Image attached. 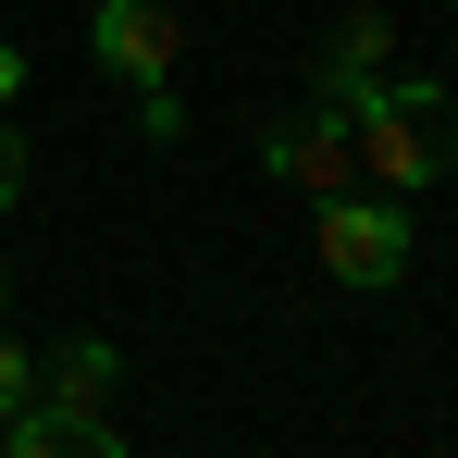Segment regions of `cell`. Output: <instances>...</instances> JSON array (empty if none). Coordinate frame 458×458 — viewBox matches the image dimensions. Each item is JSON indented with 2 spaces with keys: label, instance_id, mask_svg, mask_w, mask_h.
Listing matches in <instances>:
<instances>
[{
  "label": "cell",
  "instance_id": "obj_5",
  "mask_svg": "<svg viewBox=\"0 0 458 458\" xmlns=\"http://www.w3.org/2000/svg\"><path fill=\"white\" fill-rule=\"evenodd\" d=\"M384 50H396V13H384V0L335 13V38H322V63H310V99H322V112H360L372 75H384Z\"/></svg>",
  "mask_w": 458,
  "mask_h": 458
},
{
  "label": "cell",
  "instance_id": "obj_10",
  "mask_svg": "<svg viewBox=\"0 0 458 458\" xmlns=\"http://www.w3.org/2000/svg\"><path fill=\"white\" fill-rule=\"evenodd\" d=\"M25 396H38V360H25V347L0 335V409H25Z\"/></svg>",
  "mask_w": 458,
  "mask_h": 458
},
{
  "label": "cell",
  "instance_id": "obj_4",
  "mask_svg": "<svg viewBox=\"0 0 458 458\" xmlns=\"http://www.w3.org/2000/svg\"><path fill=\"white\" fill-rule=\"evenodd\" d=\"M260 174H285V186H310V199H335V186H360V137H347V112H273L260 124Z\"/></svg>",
  "mask_w": 458,
  "mask_h": 458
},
{
  "label": "cell",
  "instance_id": "obj_1",
  "mask_svg": "<svg viewBox=\"0 0 458 458\" xmlns=\"http://www.w3.org/2000/svg\"><path fill=\"white\" fill-rule=\"evenodd\" d=\"M347 137H360V174H372L384 199H421V186L458 174V87H434V75H372V99L347 112Z\"/></svg>",
  "mask_w": 458,
  "mask_h": 458
},
{
  "label": "cell",
  "instance_id": "obj_6",
  "mask_svg": "<svg viewBox=\"0 0 458 458\" xmlns=\"http://www.w3.org/2000/svg\"><path fill=\"white\" fill-rule=\"evenodd\" d=\"M0 446L13 458H124V421H112V409H50V396H25V409H0Z\"/></svg>",
  "mask_w": 458,
  "mask_h": 458
},
{
  "label": "cell",
  "instance_id": "obj_7",
  "mask_svg": "<svg viewBox=\"0 0 458 458\" xmlns=\"http://www.w3.org/2000/svg\"><path fill=\"white\" fill-rule=\"evenodd\" d=\"M112 384H124V347H99V335H75V347L38 360V396L50 409H112Z\"/></svg>",
  "mask_w": 458,
  "mask_h": 458
},
{
  "label": "cell",
  "instance_id": "obj_3",
  "mask_svg": "<svg viewBox=\"0 0 458 458\" xmlns=\"http://www.w3.org/2000/svg\"><path fill=\"white\" fill-rule=\"evenodd\" d=\"M87 50H99V75L161 87L186 63V13H174V0H99V13H87Z\"/></svg>",
  "mask_w": 458,
  "mask_h": 458
},
{
  "label": "cell",
  "instance_id": "obj_12",
  "mask_svg": "<svg viewBox=\"0 0 458 458\" xmlns=\"http://www.w3.org/2000/svg\"><path fill=\"white\" fill-rule=\"evenodd\" d=\"M0 310H13V260H0Z\"/></svg>",
  "mask_w": 458,
  "mask_h": 458
},
{
  "label": "cell",
  "instance_id": "obj_11",
  "mask_svg": "<svg viewBox=\"0 0 458 458\" xmlns=\"http://www.w3.org/2000/svg\"><path fill=\"white\" fill-rule=\"evenodd\" d=\"M13 99H25V50L0 38V112H13Z\"/></svg>",
  "mask_w": 458,
  "mask_h": 458
},
{
  "label": "cell",
  "instance_id": "obj_9",
  "mask_svg": "<svg viewBox=\"0 0 458 458\" xmlns=\"http://www.w3.org/2000/svg\"><path fill=\"white\" fill-rule=\"evenodd\" d=\"M25 174H38V161H25V137H13V112H0V211L25 199Z\"/></svg>",
  "mask_w": 458,
  "mask_h": 458
},
{
  "label": "cell",
  "instance_id": "obj_8",
  "mask_svg": "<svg viewBox=\"0 0 458 458\" xmlns=\"http://www.w3.org/2000/svg\"><path fill=\"white\" fill-rule=\"evenodd\" d=\"M137 124H149V149H174V137H186V99H174V75L137 87Z\"/></svg>",
  "mask_w": 458,
  "mask_h": 458
},
{
  "label": "cell",
  "instance_id": "obj_2",
  "mask_svg": "<svg viewBox=\"0 0 458 458\" xmlns=\"http://www.w3.org/2000/svg\"><path fill=\"white\" fill-rule=\"evenodd\" d=\"M409 260H421V235H409V199H360V186H335L322 199V273L335 285H360V298H384V285H409Z\"/></svg>",
  "mask_w": 458,
  "mask_h": 458
}]
</instances>
